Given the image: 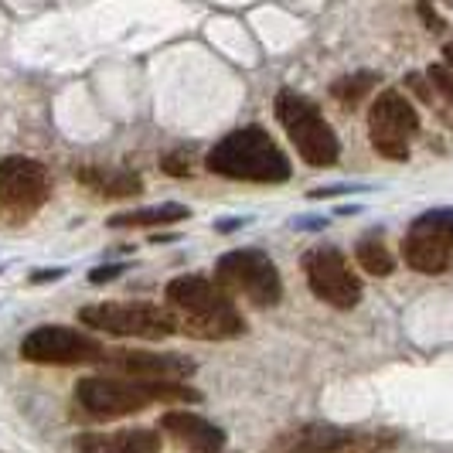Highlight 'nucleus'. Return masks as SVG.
Returning a JSON list of instances; mask_svg holds the SVG:
<instances>
[{
	"mask_svg": "<svg viewBox=\"0 0 453 453\" xmlns=\"http://www.w3.org/2000/svg\"><path fill=\"white\" fill-rule=\"evenodd\" d=\"M164 300L171 307V318L184 334L202 341L239 338L246 331V320L235 311L232 296L208 276H178L167 283Z\"/></svg>",
	"mask_w": 453,
	"mask_h": 453,
	"instance_id": "1",
	"label": "nucleus"
},
{
	"mask_svg": "<svg viewBox=\"0 0 453 453\" xmlns=\"http://www.w3.org/2000/svg\"><path fill=\"white\" fill-rule=\"evenodd\" d=\"M208 171L222 174L232 181H259V184H280L290 178V160L276 147L263 127H242L222 136L211 150H208Z\"/></svg>",
	"mask_w": 453,
	"mask_h": 453,
	"instance_id": "2",
	"label": "nucleus"
},
{
	"mask_svg": "<svg viewBox=\"0 0 453 453\" xmlns=\"http://www.w3.org/2000/svg\"><path fill=\"white\" fill-rule=\"evenodd\" d=\"M198 403L202 395L184 382H136V379H116V375H92L75 386V403L96 419H116L140 412L150 403Z\"/></svg>",
	"mask_w": 453,
	"mask_h": 453,
	"instance_id": "3",
	"label": "nucleus"
},
{
	"mask_svg": "<svg viewBox=\"0 0 453 453\" xmlns=\"http://www.w3.org/2000/svg\"><path fill=\"white\" fill-rule=\"evenodd\" d=\"M276 119L294 140L296 154L311 167H331L341 157V143L334 127L320 116V110L296 89L276 92Z\"/></svg>",
	"mask_w": 453,
	"mask_h": 453,
	"instance_id": "4",
	"label": "nucleus"
},
{
	"mask_svg": "<svg viewBox=\"0 0 453 453\" xmlns=\"http://www.w3.org/2000/svg\"><path fill=\"white\" fill-rule=\"evenodd\" d=\"M215 283L228 296H246L256 307H273L283 296L280 270L263 250H232L215 263Z\"/></svg>",
	"mask_w": 453,
	"mask_h": 453,
	"instance_id": "5",
	"label": "nucleus"
},
{
	"mask_svg": "<svg viewBox=\"0 0 453 453\" xmlns=\"http://www.w3.org/2000/svg\"><path fill=\"white\" fill-rule=\"evenodd\" d=\"M79 320L86 327L106 331L116 338L164 341L178 331L171 311H160L157 303H96V307H82Z\"/></svg>",
	"mask_w": 453,
	"mask_h": 453,
	"instance_id": "6",
	"label": "nucleus"
},
{
	"mask_svg": "<svg viewBox=\"0 0 453 453\" xmlns=\"http://www.w3.org/2000/svg\"><path fill=\"white\" fill-rule=\"evenodd\" d=\"M403 256L412 270L426 276L453 270V208L423 211L403 239Z\"/></svg>",
	"mask_w": 453,
	"mask_h": 453,
	"instance_id": "7",
	"label": "nucleus"
},
{
	"mask_svg": "<svg viewBox=\"0 0 453 453\" xmlns=\"http://www.w3.org/2000/svg\"><path fill=\"white\" fill-rule=\"evenodd\" d=\"M419 130V113L399 89L379 92V99L368 110V136L372 147L388 160L409 157V140Z\"/></svg>",
	"mask_w": 453,
	"mask_h": 453,
	"instance_id": "8",
	"label": "nucleus"
},
{
	"mask_svg": "<svg viewBox=\"0 0 453 453\" xmlns=\"http://www.w3.org/2000/svg\"><path fill=\"white\" fill-rule=\"evenodd\" d=\"M303 273H307V287L311 294L338 307V311H351L362 300V280L351 273L344 252L334 246H314L303 256Z\"/></svg>",
	"mask_w": 453,
	"mask_h": 453,
	"instance_id": "9",
	"label": "nucleus"
},
{
	"mask_svg": "<svg viewBox=\"0 0 453 453\" xmlns=\"http://www.w3.org/2000/svg\"><path fill=\"white\" fill-rule=\"evenodd\" d=\"M103 344L65 324H42L21 341V358L35 365H86L103 362Z\"/></svg>",
	"mask_w": 453,
	"mask_h": 453,
	"instance_id": "10",
	"label": "nucleus"
},
{
	"mask_svg": "<svg viewBox=\"0 0 453 453\" xmlns=\"http://www.w3.org/2000/svg\"><path fill=\"white\" fill-rule=\"evenodd\" d=\"M51 181L42 160L35 157H0V204L14 215H31L48 202Z\"/></svg>",
	"mask_w": 453,
	"mask_h": 453,
	"instance_id": "11",
	"label": "nucleus"
},
{
	"mask_svg": "<svg viewBox=\"0 0 453 453\" xmlns=\"http://www.w3.org/2000/svg\"><path fill=\"white\" fill-rule=\"evenodd\" d=\"M99 365L136 382H184L198 368L191 358L174 355V351H164V355L160 351H106Z\"/></svg>",
	"mask_w": 453,
	"mask_h": 453,
	"instance_id": "12",
	"label": "nucleus"
},
{
	"mask_svg": "<svg viewBox=\"0 0 453 453\" xmlns=\"http://www.w3.org/2000/svg\"><path fill=\"white\" fill-rule=\"evenodd\" d=\"M160 426L191 453H222V447H226V430L215 426V423H208L198 412H188V409L164 412L160 416Z\"/></svg>",
	"mask_w": 453,
	"mask_h": 453,
	"instance_id": "13",
	"label": "nucleus"
},
{
	"mask_svg": "<svg viewBox=\"0 0 453 453\" xmlns=\"http://www.w3.org/2000/svg\"><path fill=\"white\" fill-rule=\"evenodd\" d=\"M82 453H160V433L154 430H119V433H89L79 440Z\"/></svg>",
	"mask_w": 453,
	"mask_h": 453,
	"instance_id": "14",
	"label": "nucleus"
},
{
	"mask_svg": "<svg viewBox=\"0 0 453 453\" xmlns=\"http://www.w3.org/2000/svg\"><path fill=\"white\" fill-rule=\"evenodd\" d=\"M191 219V211L178 202L167 204H154V208H136V211H123V215H113L110 226L113 228H143V226H174V222H184Z\"/></svg>",
	"mask_w": 453,
	"mask_h": 453,
	"instance_id": "15",
	"label": "nucleus"
},
{
	"mask_svg": "<svg viewBox=\"0 0 453 453\" xmlns=\"http://www.w3.org/2000/svg\"><path fill=\"white\" fill-rule=\"evenodd\" d=\"M79 178L92 184L99 195H110V198H130V195L143 191V178L134 171H82Z\"/></svg>",
	"mask_w": 453,
	"mask_h": 453,
	"instance_id": "16",
	"label": "nucleus"
},
{
	"mask_svg": "<svg viewBox=\"0 0 453 453\" xmlns=\"http://www.w3.org/2000/svg\"><path fill=\"white\" fill-rule=\"evenodd\" d=\"M355 436L338 430H307L303 436H294L290 453H355Z\"/></svg>",
	"mask_w": 453,
	"mask_h": 453,
	"instance_id": "17",
	"label": "nucleus"
},
{
	"mask_svg": "<svg viewBox=\"0 0 453 453\" xmlns=\"http://www.w3.org/2000/svg\"><path fill=\"white\" fill-rule=\"evenodd\" d=\"M355 256H358V266L365 273H372V276H388L395 270V259H392V252H388V246L379 235H365Z\"/></svg>",
	"mask_w": 453,
	"mask_h": 453,
	"instance_id": "18",
	"label": "nucleus"
},
{
	"mask_svg": "<svg viewBox=\"0 0 453 453\" xmlns=\"http://www.w3.org/2000/svg\"><path fill=\"white\" fill-rule=\"evenodd\" d=\"M379 82V75L375 72H358V75H348V79H338L331 92H334V99L344 103V106H355L358 99H362L365 92H372V86Z\"/></svg>",
	"mask_w": 453,
	"mask_h": 453,
	"instance_id": "19",
	"label": "nucleus"
},
{
	"mask_svg": "<svg viewBox=\"0 0 453 453\" xmlns=\"http://www.w3.org/2000/svg\"><path fill=\"white\" fill-rule=\"evenodd\" d=\"M426 75H430L433 89L440 92V96H443V99L453 106V72H450V68H447V65H430V72H426Z\"/></svg>",
	"mask_w": 453,
	"mask_h": 453,
	"instance_id": "20",
	"label": "nucleus"
},
{
	"mask_svg": "<svg viewBox=\"0 0 453 453\" xmlns=\"http://www.w3.org/2000/svg\"><path fill=\"white\" fill-rule=\"evenodd\" d=\"M160 171L164 174H174V178H188L191 174V157L188 154H167V157L160 160Z\"/></svg>",
	"mask_w": 453,
	"mask_h": 453,
	"instance_id": "21",
	"label": "nucleus"
},
{
	"mask_svg": "<svg viewBox=\"0 0 453 453\" xmlns=\"http://www.w3.org/2000/svg\"><path fill=\"white\" fill-rule=\"evenodd\" d=\"M123 270H127V266H96V270L89 273V283H110V280H116Z\"/></svg>",
	"mask_w": 453,
	"mask_h": 453,
	"instance_id": "22",
	"label": "nucleus"
},
{
	"mask_svg": "<svg viewBox=\"0 0 453 453\" xmlns=\"http://www.w3.org/2000/svg\"><path fill=\"white\" fill-rule=\"evenodd\" d=\"M419 18L430 24V31H447V24H443V18L433 11L430 4H419Z\"/></svg>",
	"mask_w": 453,
	"mask_h": 453,
	"instance_id": "23",
	"label": "nucleus"
},
{
	"mask_svg": "<svg viewBox=\"0 0 453 453\" xmlns=\"http://www.w3.org/2000/svg\"><path fill=\"white\" fill-rule=\"evenodd\" d=\"M62 276H65V270H38L31 280H35V283H45V280H62Z\"/></svg>",
	"mask_w": 453,
	"mask_h": 453,
	"instance_id": "24",
	"label": "nucleus"
},
{
	"mask_svg": "<svg viewBox=\"0 0 453 453\" xmlns=\"http://www.w3.org/2000/svg\"><path fill=\"white\" fill-rule=\"evenodd\" d=\"M443 58H447V68L453 72V42L450 45H443Z\"/></svg>",
	"mask_w": 453,
	"mask_h": 453,
	"instance_id": "25",
	"label": "nucleus"
}]
</instances>
